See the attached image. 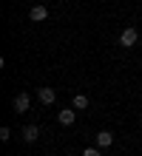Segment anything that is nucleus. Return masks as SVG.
Segmentation results:
<instances>
[{"mask_svg":"<svg viewBox=\"0 0 142 156\" xmlns=\"http://www.w3.org/2000/svg\"><path fill=\"white\" fill-rule=\"evenodd\" d=\"M139 37H142V34L134 29V26H131V29H125V31H122L119 34V45H125V48H131V45H137L139 43Z\"/></svg>","mask_w":142,"mask_h":156,"instance_id":"f257e3e1","label":"nucleus"},{"mask_svg":"<svg viewBox=\"0 0 142 156\" xmlns=\"http://www.w3.org/2000/svg\"><path fill=\"white\" fill-rule=\"evenodd\" d=\"M12 108H14L17 114H26L28 108H31V97H28V94H17L14 102H12Z\"/></svg>","mask_w":142,"mask_h":156,"instance_id":"f03ea898","label":"nucleus"},{"mask_svg":"<svg viewBox=\"0 0 142 156\" xmlns=\"http://www.w3.org/2000/svg\"><path fill=\"white\" fill-rule=\"evenodd\" d=\"M94 142H97L100 151H105V148H111V145H114V133H111V131H100L97 136H94Z\"/></svg>","mask_w":142,"mask_h":156,"instance_id":"7ed1b4c3","label":"nucleus"},{"mask_svg":"<svg viewBox=\"0 0 142 156\" xmlns=\"http://www.w3.org/2000/svg\"><path fill=\"white\" fill-rule=\"evenodd\" d=\"M74 119H77V108H65V111L57 114V122L60 125H74Z\"/></svg>","mask_w":142,"mask_h":156,"instance_id":"20e7f679","label":"nucleus"},{"mask_svg":"<svg viewBox=\"0 0 142 156\" xmlns=\"http://www.w3.org/2000/svg\"><path fill=\"white\" fill-rule=\"evenodd\" d=\"M20 136H23V142L31 145V142H37V136H40V128H37V125H26L20 131Z\"/></svg>","mask_w":142,"mask_h":156,"instance_id":"39448f33","label":"nucleus"},{"mask_svg":"<svg viewBox=\"0 0 142 156\" xmlns=\"http://www.w3.org/2000/svg\"><path fill=\"white\" fill-rule=\"evenodd\" d=\"M37 97H40V102H43V105H54L57 91H54V88H40V91H37Z\"/></svg>","mask_w":142,"mask_h":156,"instance_id":"423d86ee","label":"nucleus"},{"mask_svg":"<svg viewBox=\"0 0 142 156\" xmlns=\"http://www.w3.org/2000/svg\"><path fill=\"white\" fill-rule=\"evenodd\" d=\"M28 17H31L34 23H43L46 17H49V9H46V6H34L31 12H28Z\"/></svg>","mask_w":142,"mask_h":156,"instance_id":"0eeeda50","label":"nucleus"},{"mask_svg":"<svg viewBox=\"0 0 142 156\" xmlns=\"http://www.w3.org/2000/svg\"><path fill=\"white\" fill-rule=\"evenodd\" d=\"M71 108H77V111L88 108V97H85V94H74V99H71Z\"/></svg>","mask_w":142,"mask_h":156,"instance_id":"6e6552de","label":"nucleus"},{"mask_svg":"<svg viewBox=\"0 0 142 156\" xmlns=\"http://www.w3.org/2000/svg\"><path fill=\"white\" fill-rule=\"evenodd\" d=\"M0 139H3V142H9V139H12V128H0Z\"/></svg>","mask_w":142,"mask_h":156,"instance_id":"1a4fd4ad","label":"nucleus"},{"mask_svg":"<svg viewBox=\"0 0 142 156\" xmlns=\"http://www.w3.org/2000/svg\"><path fill=\"white\" fill-rule=\"evenodd\" d=\"M82 156H100V148H85Z\"/></svg>","mask_w":142,"mask_h":156,"instance_id":"9d476101","label":"nucleus"},{"mask_svg":"<svg viewBox=\"0 0 142 156\" xmlns=\"http://www.w3.org/2000/svg\"><path fill=\"white\" fill-rule=\"evenodd\" d=\"M139 45H142V37H139Z\"/></svg>","mask_w":142,"mask_h":156,"instance_id":"9b49d317","label":"nucleus"}]
</instances>
